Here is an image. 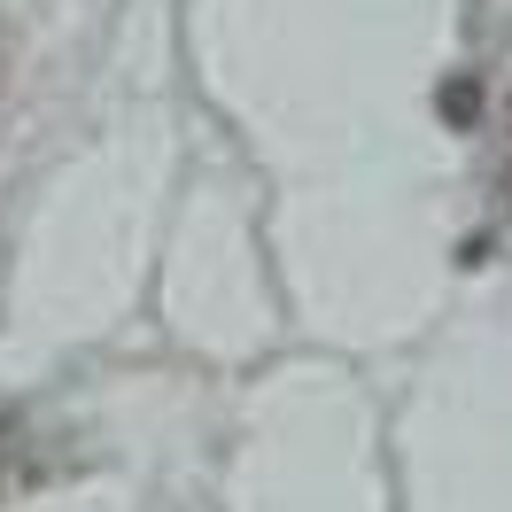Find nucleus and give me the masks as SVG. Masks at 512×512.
<instances>
[{"mask_svg":"<svg viewBox=\"0 0 512 512\" xmlns=\"http://www.w3.org/2000/svg\"><path fill=\"white\" fill-rule=\"evenodd\" d=\"M443 117H458V125H474V86H443Z\"/></svg>","mask_w":512,"mask_h":512,"instance_id":"nucleus-1","label":"nucleus"},{"mask_svg":"<svg viewBox=\"0 0 512 512\" xmlns=\"http://www.w3.org/2000/svg\"><path fill=\"white\" fill-rule=\"evenodd\" d=\"M0 86H8V32H0Z\"/></svg>","mask_w":512,"mask_h":512,"instance_id":"nucleus-2","label":"nucleus"}]
</instances>
